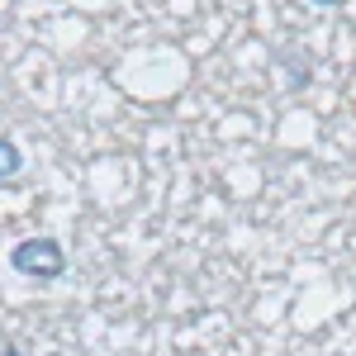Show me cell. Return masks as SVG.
<instances>
[{"instance_id": "1", "label": "cell", "mask_w": 356, "mask_h": 356, "mask_svg": "<svg viewBox=\"0 0 356 356\" xmlns=\"http://www.w3.org/2000/svg\"><path fill=\"white\" fill-rule=\"evenodd\" d=\"M10 266L29 280H62L67 271V252L57 238H24V243H15L10 252Z\"/></svg>"}, {"instance_id": "2", "label": "cell", "mask_w": 356, "mask_h": 356, "mask_svg": "<svg viewBox=\"0 0 356 356\" xmlns=\"http://www.w3.org/2000/svg\"><path fill=\"white\" fill-rule=\"evenodd\" d=\"M0 157H5L0 176H5V181H15V176H19V166H24V157H19V147H15V138H10V134L0 138Z\"/></svg>"}, {"instance_id": "3", "label": "cell", "mask_w": 356, "mask_h": 356, "mask_svg": "<svg viewBox=\"0 0 356 356\" xmlns=\"http://www.w3.org/2000/svg\"><path fill=\"white\" fill-rule=\"evenodd\" d=\"M5 356H24V352H19V347H15V342H5Z\"/></svg>"}, {"instance_id": "4", "label": "cell", "mask_w": 356, "mask_h": 356, "mask_svg": "<svg viewBox=\"0 0 356 356\" xmlns=\"http://www.w3.org/2000/svg\"><path fill=\"white\" fill-rule=\"evenodd\" d=\"M314 5H328V10H337V5H342V0H314Z\"/></svg>"}]
</instances>
